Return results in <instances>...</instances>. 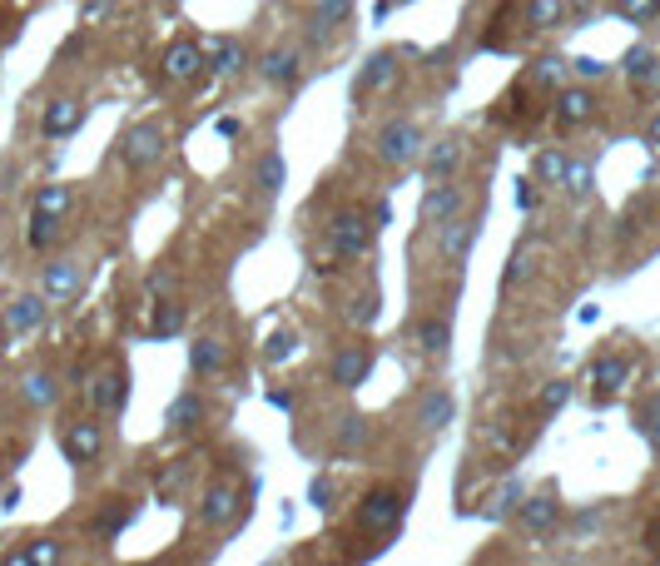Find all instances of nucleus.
Returning a JSON list of instances; mask_svg holds the SVG:
<instances>
[{
    "label": "nucleus",
    "mask_w": 660,
    "mask_h": 566,
    "mask_svg": "<svg viewBox=\"0 0 660 566\" xmlns=\"http://www.w3.org/2000/svg\"><path fill=\"white\" fill-rule=\"evenodd\" d=\"M462 154H467V140L462 135H442V140L422 144V174L427 179H457V169H462Z\"/></svg>",
    "instance_id": "obj_17"
},
{
    "label": "nucleus",
    "mask_w": 660,
    "mask_h": 566,
    "mask_svg": "<svg viewBox=\"0 0 660 566\" xmlns=\"http://www.w3.org/2000/svg\"><path fill=\"white\" fill-rule=\"evenodd\" d=\"M328 497H333V482H328V477H318V482H313V507H333Z\"/></svg>",
    "instance_id": "obj_47"
},
{
    "label": "nucleus",
    "mask_w": 660,
    "mask_h": 566,
    "mask_svg": "<svg viewBox=\"0 0 660 566\" xmlns=\"http://www.w3.org/2000/svg\"><path fill=\"white\" fill-rule=\"evenodd\" d=\"M373 234H378V224L368 214H358V209H338L328 219V244H333L338 259H368L373 254Z\"/></svg>",
    "instance_id": "obj_4"
},
{
    "label": "nucleus",
    "mask_w": 660,
    "mask_h": 566,
    "mask_svg": "<svg viewBox=\"0 0 660 566\" xmlns=\"http://www.w3.org/2000/svg\"><path fill=\"white\" fill-rule=\"evenodd\" d=\"M646 144H651V149H660V110L651 115V125H646Z\"/></svg>",
    "instance_id": "obj_48"
},
{
    "label": "nucleus",
    "mask_w": 660,
    "mask_h": 566,
    "mask_svg": "<svg viewBox=\"0 0 660 566\" xmlns=\"http://www.w3.org/2000/svg\"><path fill=\"white\" fill-rule=\"evenodd\" d=\"M566 70H571V65H566L561 55H536L527 65V85H536V90H556V85L566 80Z\"/></svg>",
    "instance_id": "obj_34"
},
{
    "label": "nucleus",
    "mask_w": 660,
    "mask_h": 566,
    "mask_svg": "<svg viewBox=\"0 0 660 566\" xmlns=\"http://www.w3.org/2000/svg\"><path fill=\"white\" fill-rule=\"evenodd\" d=\"M70 204H75V189H70V184H45V189H35V199H30V209L55 214V219H65Z\"/></svg>",
    "instance_id": "obj_35"
},
{
    "label": "nucleus",
    "mask_w": 660,
    "mask_h": 566,
    "mask_svg": "<svg viewBox=\"0 0 660 566\" xmlns=\"http://www.w3.org/2000/svg\"><path fill=\"white\" fill-rule=\"evenodd\" d=\"M412 343H417L427 358H442V353L452 348V323H447V313H417V318H412Z\"/></svg>",
    "instance_id": "obj_22"
},
{
    "label": "nucleus",
    "mask_w": 660,
    "mask_h": 566,
    "mask_svg": "<svg viewBox=\"0 0 660 566\" xmlns=\"http://www.w3.org/2000/svg\"><path fill=\"white\" fill-rule=\"evenodd\" d=\"M566 149H556V144H541L536 154H531V184H546V189H561V174H566Z\"/></svg>",
    "instance_id": "obj_27"
},
{
    "label": "nucleus",
    "mask_w": 660,
    "mask_h": 566,
    "mask_svg": "<svg viewBox=\"0 0 660 566\" xmlns=\"http://www.w3.org/2000/svg\"><path fill=\"white\" fill-rule=\"evenodd\" d=\"M566 20V0H522V25L527 30H556Z\"/></svg>",
    "instance_id": "obj_33"
},
{
    "label": "nucleus",
    "mask_w": 660,
    "mask_h": 566,
    "mask_svg": "<svg viewBox=\"0 0 660 566\" xmlns=\"http://www.w3.org/2000/svg\"><path fill=\"white\" fill-rule=\"evenodd\" d=\"M368 373H373V348H363V343L333 348V358H328V383H338V388H363Z\"/></svg>",
    "instance_id": "obj_12"
},
{
    "label": "nucleus",
    "mask_w": 660,
    "mask_h": 566,
    "mask_svg": "<svg viewBox=\"0 0 660 566\" xmlns=\"http://www.w3.org/2000/svg\"><path fill=\"white\" fill-rule=\"evenodd\" d=\"M60 452L75 467H95L100 452H105V423H100V413L95 418H65L60 423Z\"/></svg>",
    "instance_id": "obj_5"
},
{
    "label": "nucleus",
    "mask_w": 660,
    "mask_h": 566,
    "mask_svg": "<svg viewBox=\"0 0 660 566\" xmlns=\"http://www.w3.org/2000/svg\"><path fill=\"white\" fill-rule=\"evenodd\" d=\"M422 125L417 120H407V115H397L388 125H378V135H373V154H378V164H388V169H407V164H417V154H422Z\"/></svg>",
    "instance_id": "obj_2"
},
{
    "label": "nucleus",
    "mask_w": 660,
    "mask_h": 566,
    "mask_svg": "<svg viewBox=\"0 0 660 566\" xmlns=\"http://www.w3.org/2000/svg\"><path fill=\"white\" fill-rule=\"evenodd\" d=\"M596 115H601V100H596V90H586V85H561V90H556L551 120H556L561 130H581V125H591Z\"/></svg>",
    "instance_id": "obj_10"
},
{
    "label": "nucleus",
    "mask_w": 660,
    "mask_h": 566,
    "mask_svg": "<svg viewBox=\"0 0 660 566\" xmlns=\"http://www.w3.org/2000/svg\"><path fill=\"white\" fill-rule=\"evenodd\" d=\"M591 179H596V169H591L586 159H566V174H561V189H566L571 199H586V194H591Z\"/></svg>",
    "instance_id": "obj_37"
},
{
    "label": "nucleus",
    "mask_w": 660,
    "mask_h": 566,
    "mask_svg": "<svg viewBox=\"0 0 660 566\" xmlns=\"http://www.w3.org/2000/svg\"><path fill=\"white\" fill-rule=\"evenodd\" d=\"M571 70H576L581 80H601V75H606V65H601V60H571Z\"/></svg>",
    "instance_id": "obj_46"
},
{
    "label": "nucleus",
    "mask_w": 660,
    "mask_h": 566,
    "mask_svg": "<svg viewBox=\"0 0 660 566\" xmlns=\"http://www.w3.org/2000/svg\"><path fill=\"white\" fill-rule=\"evenodd\" d=\"M80 288H85V264H80V259H55V264H45V279H40L45 303H75Z\"/></svg>",
    "instance_id": "obj_14"
},
{
    "label": "nucleus",
    "mask_w": 660,
    "mask_h": 566,
    "mask_svg": "<svg viewBox=\"0 0 660 566\" xmlns=\"http://www.w3.org/2000/svg\"><path fill=\"white\" fill-rule=\"evenodd\" d=\"M397 55L393 50H378V55H368V65L358 70V85H353V100L358 105H368V100H378V95H388L397 90Z\"/></svg>",
    "instance_id": "obj_11"
},
{
    "label": "nucleus",
    "mask_w": 660,
    "mask_h": 566,
    "mask_svg": "<svg viewBox=\"0 0 660 566\" xmlns=\"http://www.w3.org/2000/svg\"><path fill=\"white\" fill-rule=\"evenodd\" d=\"M651 542H656V547H660V522H656V532H651Z\"/></svg>",
    "instance_id": "obj_50"
},
{
    "label": "nucleus",
    "mask_w": 660,
    "mask_h": 566,
    "mask_svg": "<svg viewBox=\"0 0 660 566\" xmlns=\"http://www.w3.org/2000/svg\"><path fill=\"white\" fill-rule=\"evenodd\" d=\"M462 209H467V184H457V179H432V189L417 199V224H422V229H437V224L457 219Z\"/></svg>",
    "instance_id": "obj_9"
},
{
    "label": "nucleus",
    "mask_w": 660,
    "mask_h": 566,
    "mask_svg": "<svg viewBox=\"0 0 660 566\" xmlns=\"http://www.w3.org/2000/svg\"><path fill=\"white\" fill-rule=\"evenodd\" d=\"M110 10H115V0H85L80 20H85V25H95V20H100V15H110Z\"/></svg>",
    "instance_id": "obj_45"
},
{
    "label": "nucleus",
    "mask_w": 660,
    "mask_h": 566,
    "mask_svg": "<svg viewBox=\"0 0 660 566\" xmlns=\"http://www.w3.org/2000/svg\"><path fill=\"white\" fill-rule=\"evenodd\" d=\"M368 219H373V224H378V229H383V224H388V219H393V209H388V204H373V214H368Z\"/></svg>",
    "instance_id": "obj_49"
},
{
    "label": "nucleus",
    "mask_w": 660,
    "mask_h": 566,
    "mask_svg": "<svg viewBox=\"0 0 660 566\" xmlns=\"http://www.w3.org/2000/svg\"><path fill=\"white\" fill-rule=\"evenodd\" d=\"M348 15H353V0H313L308 5V45H333L338 40V30L348 25Z\"/></svg>",
    "instance_id": "obj_13"
},
{
    "label": "nucleus",
    "mask_w": 660,
    "mask_h": 566,
    "mask_svg": "<svg viewBox=\"0 0 660 566\" xmlns=\"http://www.w3.org/2000/svg\"><path fill=\"white\" fill-rule=\"evenodd\" d=\"M412 413H417V427H427V432H447L452 418H457V398H452L447 388H422Z\"/></svg>",
    "instance_id": "obj_20"
},
{
    "label": "nucleus",
    "mask_w": 660,
    "mask_h": 566,
    "mask_svg": "<svg viewBox=\"0 0 660 566\" xmlns=\"http://www.w3.org/2000/svg\"><path fill=\"white\" fill-rule=\"evenodd\" d=\"M5 562H10V566H60V562H65V542H55V537H35L30 547L10 552Z\"/></svg>",
    "instance_id": "obj_30"
},
{
    "label": "nucleus",
    "mask_w": 660,
    "mask_h": 566,
    "mask_svg": "<svg viewBox=\"0 0 660 566\" xmlns=\"http://www.w3.org/2000/svg\"><path fill=\"white\" fill-rule=\"evenodd\" d=\"M656 5H660V0H656Z\"/></svg>",
    "instance_id": "obj_51"
},
{
    "label": "nucleus",
    "mask_w": 660,
    "mask_h": 566,
    "mask_svg": "<svg viewBox=\"0 0 660 566\" xmlns=\"http://www.w3.org/2000/svg\"><path fill=\"white\" fill-rule=\"evenodd\" d=\"M591 388H596V398L606 403V398H616L626 383H631V358L626 353H601L596 363H591Z\"/></svg>",
    "instance_id": "obj_19"
},
{
    "label": "nucleus",
    "mask_w": 660,
    "mask_h": 566,
    "mask_svg": "<svg viewBox=\"0 0 660 566\" xmlns=\"http://www.w3.org/2000/svg\"><path fill=\"white\" fill-rule=\"evenodd\" d=\"M636 427L646 432V442H651V447H656V452H660V393H656V398H646V403H641V413H636Z\"/></svg>",
    "instance_id": "obj_42"
},
{
    "label": "nucleus",
    "mask_w": 660,
    "mask_h": 566,
    "mask_svg": "<svg viewBox=\"0 0 660 566\" xmlns=\"http://www.w3.org/2000/svg\"><path fill=\"white\" fill-rule=\"evenodd\" d=\"M472 234H477V229H472V224H462V214H457V219H447V224H437V249H442V259H447V264H457V259L472 249Z\"/></svg>",
    "instance_id": "obj_29"
},
{
    "label": "nucleus",
    "mask_w": 660,
    "mask_h": 566,
    "mask_svg": "<svg viewBox=\"0 0 660 566\" xmlns=\"http://www.w3.org/2000/svg\"><path fill=\"white\" fill-rule=\"evenodd\" d=\"M45 313H50L45 293H15V298L5 303V313H0V348H10V343H20V338L40 333Z\"/></svg>",
    "instance_id": "obj_6"
},
{
    "label": "nucleus",
    "mask_w": 660,
    "mask_h": 566,
    "mask_svg": "<svg viewBox=\"0 0 660 566\" xmlns=\"http://www.w3.org/2000/svg\"><path fill=\"white\" fill-rule=\"evenodd\" d=\"M293 348H298V338H293L288 328H278V333L268 338V348H264V363H288V358H293Z\"/></svg>",
    "instance_id": "obj_43"
},
{
    "label": "nucleus",
    "mask_w": 660,
    "mask_h": 566,
    "mask_svg": "<svg viewBox=\"0 0 660 566\" xmlns=\"http://www.w3.org/2000/svg\"><path fill=\"white\" fill-rule=\"evenodd\" d=\"M611 10H616L626 25H651V20L660 15L656 0H611Z\"/></svg>",
    "instance_id": "obj_39"
},
{
    "label": "nucleus",
    "mask_w": 660,
    "mask_h": 566,
    "mask_svg": "<svg viewBox=\"0 0 660 566\" xmlns=\"http://www.w3.org/2000/svg\"><path fill=\"white\" fill-rule=\"evenodd\" d=\"M621 75H626L636 90H656L660 85V55L651 45H631V50L621 55Z\"/></svg>",
    "instance_id": "obj_24"
},
{
    "label": "nucleus",
    "mask_w": 660,
    "mask_h": 566,
    "mask_svg": "<svg viewBox=\"0 0 660 566\" xmlns=\"http://www.w3.org/2000/svg\"><path fill=\"white\" fill-rule=\"evenodd\" d=\"M402 517H407V492L393 487V482L363 492V502H358V527L368 537H393L397 527H402Z\"/></svg>",
    "instance_id": "obj_1"
},
{
    "label": "nucleus",
    "mask_w": 660,
    "mask_h": 566,
    "mask_svg": "<svg viewBox=\"0 0 660 566\" xmlns=\"http://www.w3.org/2000/svg\"><path fill=\"white\" fill-rule=\"evenodd\" d=\"M164 154H169V140H164V130H159L154 120H139V125H130V130L120 135V159H125L130 174H149V169H159Z\"/></svg>",
    "instance_id": "obj_3"
},
{
    "label": "nucleus",
    "mask_w": 660,
    "mask_h": 566,
    "mask_svg": "<svg viewBox=\"0 0 660 566\" xmlns=\"http://www.w3.org/2000/svg\"><path fill=\"white\" fill-rule=\"evenodd\" d=\"M80 125H85V105H80L75 95L45 100V110H40V135H45V140H70Z\"/></svg>",
    "instance_id": "obj_15"
},
{
    "label": "nucleus",
    "mask_w": 660,
    "mask_h": 566,
    "mask_svg": "<svg viewBox=\"0 0 660 566\" xmlns=\"http://www.w3.org/2000/svg\"><path fill=\"white\" fill-rule=\"evenodd\" d=\"M259 75H264V85H278V90H293L298 85V75H303V50L298 45H273L264 50V60H259Z\"/></svg>",
    "instance_id": "obj_18"
},
{
    "label": "nucleus",
    "mask_w": 660,
    "mask_h": 566,
    "mask_svg": "<svg viewBox=\"0 0 660 566\" xmlns=\"http://www.w3.org/2000/svg\"><path fill=\"white\" fill-rule=\"evenodd\" d=\"M536 259H541V244L536 239H522L517 249H512V259H507V269H502V293H512V288H522V283L536 274Z\"/></svg>",
    "instance_id": "obj_25"
},
{
    "label": "nucleus",
    "mask_w": 660,
    "mask_h": 566,
    "mask_svg": "<svg viewBox=\"0 0 660 566\" xmlns=\"http://www.w3.org/2000/svg\"><path fill=\"white\" fill-rule=\"evenodd\" d=\"M566 403H571V383H566V378H551V383L541 388V398H536V413L551 418V413H561Z\"/></svg>",
    "instance_id": "obj_38"
},
{
    "label": "nucleus",
    "mask_w": 660,
    "mask_h": 566,
    "mask_svg": "<svg viewBox=\"0 0 660 566\" xmlns=\"http://www.w3.org/2000/svg\"><path fill=\"white\" fill-rule=\"evenodd\" d=\"M378 313H383V298H378V293H358L353 308H348V323L368 328V323H378Z\"/></svg>",
    "instance_id": "obj_41"
},
{
    "label": "nucleus",
    "mask_w": 660,
    "mask_h": 566,
    "mask_svg": "<svg viewBox=\"0 0 660 566\" xmlns=\"http://www.w3.org/2000/svg\"><path fill=\"white\" fill-rule=\"evenodd\" d=\"M189 373H194L199 383L224 378V373H229V343L214 338V333H199V338L189 343Z\"/></svg>",
    "instance_id": "obj_16"
},
{
    "label": "nucleus",
    "mask_w": 660,
    "mask_h": 566,
    "mask_svg": "<svg viewBox=\"0 0 660 566\" xmlns=\"http://www.w3.org/2000/svg\"><path fill=\"white\" fill-rule=\"evenodd\" d=\"M60 234H65V219H55V214H40V209H30V229H25V244H30L35 254L55 249V244H60Z\"/></svg>",
    "instance_id": "obj_31"
},
{
    "label": "nucleus",
    "mask_w": 660,
    "mask_h": 566,
    "mask_svg": "<svg viewBox=\"0 0 660 566\" xmlns=\"http://www.w3.org/2000/svg\"><path fill=\"white\" fill-rule=\"evenodd\" d=\"M184 323H189V308H184V298L164 293V298L154 303V318H149V338H174V333H184Z\"/></svg>",
    "instance_id": "obj_26"
},
{
    "label": "nucleus",
    "mask_w": 660,
    "mask_h": 566,
    "mask_svg": "<svg viewBox=\"0 0 660 566\" xmlns=\"http://www.w3.org/2000/svg\"><path fill=\"white\" fill-rule=\"evenodd\" d=\"M199 423H204V398L189 388V393H179V398L169 403V427L184 432V427H199Z\"/></svg>",
    "instance_id": "obj_36"
},
{
    "label": "nucleus",
    "mask_w": 660,
    "mask_h": 566,
    "mask_svg": "<svg viewBox=\"0 0 660 566\" xmlns=\"http://www.w3.org/2000/svg\"><path fill=\"white\" fill-rule=\"evenodd\" d=\"M85 398H90V413H100V418L125 413V403H130V368H125V363L100 368V373L85 383Z\"/></svg>",
    "instance_id": "obj_7"
},
{
    "label": "nucleus",
    "mask_w": 660,
    "mask_h": 566,
    "mask_svg": "<svg viewBox=\"0 0 660 566\" xmlns=\"http://www.w3.org/2000/svg\"><path fill=\"white\" fill-rule=\"evenodd\" d=\"M55 398H60V383H55L50 368H35V373L20 378V403H25V408H50Z\"/></svg>",
    "instance_id": "obj_28"
},
{
    "label": "nucleus",
    "mask_w": 660,
    "mask_h": 566,
    "mask_svg": "<svg viewBox=\"0 0 660 566\" xmlns=\"http://www.w3.org/2000/svg\"><path fill=\"white\" fill-rule=\"evenodd\" d=\"M214 135H219V140H239V135H244V125H239L234 115H219V120H214Z\"/></svg>",
    "instance_id": "obj_44"
},
{
    "label": "nucleus",
    "mask_w": 660,
    "mask_h": 566,
    "mask_svg": "<svg viewBox=\"0 0 660 566\" xmlns=\"http://www.w3.org/2000/svg\"><path fill=\"white\" fill-rule=\"evenodd\" d=\"M254 179H259V189H264V194H278V189H283V154H278V149H268L264 159H259Z\"/></svg>",
    "instance_id": "obj_40"
},
{
    "label": "nucleus",
    "mask_w": 660,
    "mask_h": 566,
    "mask_svg": "<svg viewBox=\"0 0 660 566\" xmlns=\"http://www.w3.org/2000/svg\"><path fill=\"white\" fill-rule=\"evenodd\" d=\"M159 75L169 80V85H199L204 75H209V55H204V45L199 40H169V50H164V60H159Z\"/></svg>",
    "instance_id": "obj_8"
},
{
    "label": "nucleus",
    "mask_w": 660,
    "mask_h": 566,
    "mask_svg": "<svg viewBox=\"0 0 660 566\" xmlns=\"http://www.w3.org/2000/svg\"><path fill=\"white\" fill-rule=\"evenodd\" d=\"M234 512H239V492L229 482H209L204 502H199V522L204 527H224V522H234Z\"/></svg>",
    "instance_id": "obj_23"
},
{
    "label": "nucleus",
    "mask_w": 660,
    "mask_h": 566,
    "mask_svg": "<svg viewBox=\"0 0 660 566\" xmlns=\"http://www.w3.org/2000/svg\"><path fill=\"white\" fill-rule=\"evenodd\" d=\"M517 522H522L527 537H551L561 527V502L551 492L546 497H527V502H517Z\"/></svg>",
    "instance_id": "obj_21"
},
{
    "label": "nucleus",
    "mask_w": 660,
    "mask_h": 566,
    "mask_svg": "<svg viewBox=\"0 0 660 566\" xmlns=\"http://www.w3.org/2000/svg\"><path fill=\"white\" fill-rule=\"evenodd\" d=\"M244 65H249V50H244V40H219V50H214L209 70H214L219 80H239V75H244Z\"/></svg>",
    "instance_id": "obj_32"
}]
</instances>
